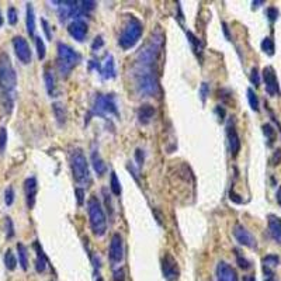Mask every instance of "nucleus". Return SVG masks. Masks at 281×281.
Returning a JSON list of instances; mask_svg holds the SVG:
<instances>
[{"label":"nucleus","instance_id":"nucleus-1","mask_svg":"<svg viewBox=\"0 0 281 281\" xmlns=\"http://www.w3.org/2000/svg\"><path fill=\"white\" fill-rule=\"evenodd\" d=\"M17 87V75L7 54H0V101L7 114L13 110Z\"/></svg>","mask_w":281,"mask_h":281},{"label":"nucleus","instance_id":"nucleus-2","mask_svg":"<svg viewBox=\"0 0 281 281\" xmlns=\"http://www.w3.org/2000/svg\"><path fill=\"white\" fill-rule=\"evenodd\" d=\"M163 49V35L161 33L152 34L149 41L139 49L136 55V72H154L152 68L158 62Z\"/></svg>","mask_w":281,"mask_h":281},{"label":"nucleus","instance_id":"nucleus-3","mask_svg":"<svg viewBox=\"0 0 281 281\" xmlns=\"http://www.w3.org/2000/svg\"><path fill=\"white\" fill-rule=\"evenodd\" d=\"M87 212L93 233L98 238L104 236L107 232V218L97 197H90V200L87 201Z\"/></svg>","mask_w":281,"mask_h":281},{"label":"nucleus","instance_id":"nucleus-4","mask_svg":"<svg viewBox=\"0 0 281 281\" xmlns=\"http://www.w3.org/2000/svg\"><path fill=\"white\" fill-rule=\"evenodd\" d=\"M70 169H72V175H73V179L76 180V183L82 184V186L90 184L89 163H87L83 151L79 148L70 152Z\"/></svg>","mask_w":281,"mask_h":281},{"label":"nucleus","instance_id":"nucleus-5","mask_svg":"<svg viewBox=\"0 0 281 281\" xmlns=\"http://www.w3.org/2000/svg\"><path fill=\"white\" fill-rule=\"evenodd\" d=\"M142 31H144V26L136 17H128V20L125 21L121 35L118 38L119 47L122 49H129L132 48L136 42L139 41L142 37Z\"/></svg>","mask_w":281,"mask_h":281},{"label":"nucleus","instance_id":"nucleus-6","mask_svg":"<svg viewBox=\"0 0 281 281\" xmlns=\"http://www.w3.org/2000/svg\"><path fill=\"white\" fill-rule=\"evenodd\" d=\"M80 62V55L77 54L73 48L69 45L59 42L58 44V59H56V66L62 77H68L72 69Z\"/></svg>","mask_w":281,"mask_h":281},{"label":"nucleus","instance_id":"nucleus-7","mask_svg":"<svg viewBox=\"0 0 281 281\" xmlns=\"http://www.w3.org/2000/svg\"><path fill=\"white\" fill-rule=\"evenodd\" d=\"M136 89L147 97L158 96L161 86L155 72H136Z\"/></svg>","mask_w":281,"mask_h":281},{"label":"nucleus","instance_id":"nucleus-8","mask_svg":"<svg viewBox=\"0 0 281 281\" xmlns=\"http://www.w3.org/2000/svg\"><path fill=\"white\" fill-rule=\"evenodd\" d=\"M93 114L100 117L118 115L117 104L112 94H97L93 103Z\"/></svg>","mask_w":281,"mask_h":281},{"label":"nucleus","instance_id":"nucleus-9","mask_svg":"<svg viewBox=\"0 0 281 281\" xmlns=\"http://www.w3.org/2000/svg\"><path fill=\"white\" fill-rule=\"evenodd\" d=\"M162 273L168 281H176L180 275L179 264L170 253H166L162 259Z\"/></svg>","mask_w":281,"mask_h":281},{"label":"nucleus","instance_id":"nucleus-10","mask_svg":"<svg viewBox=\"0 0 281 281\" xmlns=\"http://www.w3.org/2000/svg\"><path fill=\"white\" fill-rule=\"evenodd\" d=\"M13 48H14V52H16V55H17V58H19L24 65H27V63L31 62L33 54H31V49H30V45H28V42L26 38H23V37H20V35H19V37H14Z\"/></svg>","mask_w":281,"mask_h":281},{"label":"nucleus","instance_id":"nucleus-11","mask_svg":"<svg viewBox=\"0 0 281 281\" xmlns=\"http://www.w3.org/2000/svg\"><path fill=\"white\" fill-rule=\"evenodd\" d=\"M110 259L114 263H119L124 259V242H122V236L119 233H114L110 242Z\"/></svg>","mask_w":281,"mask_h":281},{"label":"nucleus","instance_id":"nucleus-12","mask_svg":"<svg viewBox=\"0 0 281 281\" xmlns=\"http://www.w3.org/2000/svg\"><path fill=\"white\" fill-rule=\"evenodd\" d=\"M226 136H228V145H229V151H231L232 156H236L240 151V139H239V135L236 132V128H235V122L233 119L228 121V125H226Z\"/></svg>","mask_w":281,"mask_h":281},{"label":"nucleus","instance_id":"nucleus-13","mask_svg":"<svg viewBox=\"0 0 281 281\" xmlns=\"http://www.w3.org/2000/svg\"><path fill=\"white\" fill-rule=\"evenodd\" d=\"M233 236L238 240L240 245L247 246V247H256V239L250 232L246 229L243 225H236L233 228Z\"/></svg>","mask_w":281,"mask_h":281},{"label":"nucleus","instance_id":"nucleus-14","mask_svg":"<svg viewBox=\"0 0 281 281\" xmlns=\"http://www.w3.org/2000/svg\"><path fill=\"white\" fill-rule=\"evenodd\" d=\"M263 79L266 83V91L270 96H275L278 93V80L275 76V72L271 66H266L263 69Z\"/></svg>","mask_w":281,"mask_h":281},{"label":"nucleus","instance_id":"nucleus-15","mask_svg":"<svg viewBox=\"0 0 281 281\" xmlns=\"http://www.w3.org/2000/svg\"><path fill=\"white\" fill-rule=\"evenodd\" d=\"M37 191H38V183L35 177H28L24 182V193H26V201L27 207L33 210L35 205V198H37Z\"/></svg>","mask_w":281,"mask_h":281},{"label":"nucleus","instance_id":"nucleus-16","mask_svg":"<svg viewBox=\"0 0 281 281\" xmlns=\"http://www.w3.org/2000/svg\"><path fill=\"white\" fill-rule=\"evenodd\" d=\"M215 273H217V281H239L235 268L225 261L218 263Z\"/></svg>","mask_w":281,"mask_h":281},{"label":"nucleus","instance_id":"nucleus-17","mask_svg":"<svg viewBox=\"0 0 281 281\" xmlns=\"http://www.w3.org/2000/svg\"><path fill=\"white\" fill-rule=\"evenodd\" d=\"M68 31H69L70 37L73 40H76L77 42H82L84 41V38L87 35V24L83 20L72 21L69 27H68Z\"/></svg>","mask_w":281,"mask_h":281},{"label":"nucleus","instance_id":"nucleus-18","mask_svg":"<svg viewBox=\"0 0 281 281\" xmlns=\"http://www.w3.org/2000/svg\"><path fill=\"white\" fill-rule=\"evenodd\" d=\"M79 9L77 2H61L59 6V21L65 23L69 17H75L79 16Z\"/></svg>","mask_w":281,"mask_h":281},{"label":"nucleus","instance_id":"nucleus-19","mask_svg":"<svg viewBox=\"0 0 281 281\" xmlns=\"http://www.w3.org/2000/svg\"><path fill=\"white\" fill-rule=\"evenodd\" d=\"M155 112H156V110H155L154 105L151 104L140 105L139 108H138V112H136L139 124H142V125H148V124L152 121V118H154Z\"/></svg>","mask_w":281,"mask_h":281},{"label":"nucleus","instance_id":"nucleus-20","mask_svg":"<svg viewBox=\"0 0 281 281\" xmlns=\"http://www.w3.org/2000/svg\"><path fill=\"white\" fill-rule=\"evenodd\" d=\"M268 232L277 243H281V218L275 215L268 217Z\"/></svg>","mask_w":281,"mask_h":281},{"label":"nucleus","instance_id":"nucleus-21","mask_svg":"<svg viewBox=\"0 0 281 281\" xmlns=\"http://www.w3.org/2000/svg\"><path fill=\"white\" fill-rule=\"evenodd\" d=\"M34 249H35V252H37V259H35V270H37L38 273H44V271H45V268H47V264H48L47 256H45V253H44V250H42V247L40 246L38 242H35L34 243Z\"/></svg>","mask_w":281,"mask_h":281},{"label":"nucleus","instance_id":"nucleus-22","mask_svg":"<svg viewBox=\"0 0 281 281\" xmlns=\"http://www.w3.org/2000/svg\"><path fill=\"white\" fill-rule=\"evenodd\" d=\"M100 73L103 79H112L115 77V65H114V58L112 55H107L105 56V61L103 63V66L100 68Z\"/></svg>","mask_w":281,"mask_h":281},{"label":"nucleus","instance_id":"nucleus-23","mask_svg":"<svg viewBox=\"0 0 281 281\" xmlns=\"http://www.w3.org/2000/svg\"><path fill=\"white\" fill-rule=\"evenodd\" d=\"M91 165H93V169L96 170V173L98 176H103L107 172V166H105L104 161L101 159V156L97 151L91 152Z\"/></svg>","mask_w":281,"mask_h":281},{"label":"nucleus","instance_id":"nucleus-24","mask_svg":"<svg viewBox=\"0 0 281 281\" xmlns=\"http://www.w3.org/2000/svg\"><path fill=\"white\" fill-rule=\"evenodd\" d=\"M27 33L30 37H34L35 34V16H34V9L33 5L28 3L27 5Z\"/></svg>","mask_w":281,"mask_h":281},{"label":"nucleus","instance_id":"nucleus-25","mask_svg":"<svg viewBox=\"0 0 281 281\" xmlns=\"http://www.w3.org/2000/svg\"><path fill=\"white\" fill-rule=\"evenodd\" d=\"M44 80H45V87H47L48 94L49 96H54L55 94V76L49 69H45Z\"/></svg>","mask_w":281,"mask_h":281},{"label":"nucleus","instance_id":"nucleus-26","mask_svg":"<svg viewBox=\"0 0 281 281\" xmlns=\"http://www.w3.org/2000/svg\"><path fill=\"white\" fill-rule=\"evenodd\" d=\"M17 252H19V261H20L21 268H23V270H27L28 268L27 247L23 245V243H19V245H17Z\"/></svg>","mask_w":281,"mask_h":281},{"label":"nucleus","instance_id":"nucleus-27","mask_svg":"<svg viewBox=\"0 0 281 281\" xmlns=\"http://www.w3.org/2000/svg\"><path fill=\"white\" fill-rule=\"evenodd\" d=\"M52 110H54V114H55L58 122L61 125L65 124V121H66V110H65V107L61 103H54L52 104Z\"/></svg>","mask_w":281,"mask_h":281},{"label":"nucleus","instance_id":"nucleus-28","mask_svg":"<svg viewBox=\"0 0 281 281\" xmlns=\"http://www.w3.org/2000/svg\"><path fill=\"white\" fill-rule=\"evenodd\" d=\"M5 264H6L7 270H14L17 267V259H16L14 253L10 249L5 253Z\"/></svg>","mask_w":281,"mask_h":281},{"label":"nucleus","instance_id":"nucleus-29","mask_svg":"<svg viewBox=\"0 0 281 281\" xmlns=\"http://www.w3.org/2000/svg\"><path fill=\"white\" fill-rule=\"evenodd\" d=\"M110 189H111L112 194L114 196H119L121 194V184L115 172H111V179H110Z\"/></svg>","mask_w":281,"mask_h":281},{"label":"nucleus","instance_id":"nucleus-30","mask_svg":"<svg viewBox=\"0 0 281 281\" xmlns=\"http://www.w3.org/2000/svg\"><path fill=\"white\" fill-rule=\"evenodd\" d=\"M247 100H249V105L253 111H257L259 110V98L253 89H247Z\"/></svg>","mask_w":281,"mask_h":281},{"label":"nucleus","instance_id":"nucleus-31","mask_svg":"<svg viewBox=\"0 0 281 281\" xmlns=\"http://www.w3.org/2000/svg\"><path fill=\"white\" fill-rule=\"evenodd\" d=\"M261 49L266 52L267 55H274V41L270 37H267V38H264L261 41Z\"/></svg>","mask_w":281,"mask_h":281},{"label":"nucleus","instance_id":"nucleus-32","mask_svg":"<svg viewBox=\"0 0 281 281\" xmlns=\"http://www.w3.org/2000/svg\"><path fill=\"white\" fill-rule=\"evenodd\" d=\"M263 132H264L266 138L268 139V145H273V142L275 140V129L273 128V125L264 124L263 125Z\"/></svg>","mask_w":281,"mask_h":281},{"label":"nucleus","instance_id":"nucleus-33","mask_svg":"<svg viewBox=\"0 0 281 281\" xmlns=\"http://www.w3.org/2000/svg\"><path fill=\"white\" fill-rule=\"evenodd\" d=\"M278 263H280V259H278V256H275V254H267L266 257L263 259V264L264 267H275L278 266Z\"/></svg>","mask_w":281,"mask_h":281},{"label":"nucleus","instance_id":"nucleus-34","mask_svg":"<svg viewBox=\"0 0 281 281\" xmlns=\"http://www.w3.org/2000/svg\"><path fill=\"white\" fill-rule=\"evenodd\" d=\"M35 47H37V54H38V58L40 59H44L45 58V44L42 41L41 37H35Z\"/></svg>","mask_w":281,"mask_h":281},{"label":"nucleus","instance_id":"nucleus-35","mask_svg":"<svg viewBox=\"0 0 281 281\" xmlns=\"http://www.w3.org/2000/svg\"><path fill=\"white\" fill-rule=\"evenodd\" d=\"M187 37L190 38V42L194 45V49H196L197 52H201V51H203V44L198 41V38H197L196 35L193 34V33H190V31H187Z\"/></svg>","mask_w":281,"mask_h":281},{"label":"nucleus","instance_id":"nucleus-36","mask_svg":"<svg viewBox=\"0 0 281 281\" xmlns=\"http://www.w3.org/2000/svg\"><path fill=\"white\" fill-rule=\"evenodd\" d=\"M7 145V129L6 128H0V154L5 152Z\"/></svg>","mask_w":281,"mask_h":281},{"label":"nucleus","instance_id":"nucleus-37","mask_svg":"<svg viewBox=\"0 0 281 281\" xmlns=\"http://www.w3.org/2000/svg\"><path fill=\"white\" fill-rule=\"evenodd\" d=\"M80 5L82 6L79 7L82 9V12H91V10H94V7L97 6L96 2H90V0H83V2H80Z\"/></svg>","mask_w":281,"mask_h":281},{"label":"nucleus","instance_id":"nucleus-38","mask_svg":"<svg viewBox=\"0 0 281 281\" xmlns=\"http://www.w3.org/2000/svg\"><path fill=\"white\" fill-rule=\"evenodd\" d=\"M5 203L7 205H12L14 203V190L13 187H7L5 191Z\"/></svg>","mask_w":281,"mask_h":281},{"label":"nucleus","instance_id":"nucleus-39","mask_svg":"<svg viewBox=\"0 0 281 281\" xmlns=\"http://www.w3.org/2000/svg\"><path fill=\"white\" fill-rule=\"evenodd\" d=\"M7 19H9V23L12 24V26H14L16 23H17V10L14 9V7H10L9 10H7Z\"/></svg>","mask_w":281,"mask_h":281},{"label":"nucleus","instance_id":"nucleus-40","mask_svg":"<svg viewBox=\"0 0 281 281\" xmlns=\"http://www.w3.org/2000/svg\"><path fill=\"white\" fill-rule=\"evenodd\" d=\"M208 94H210V86L208 83H201V87H200V96H201V100H203V103L207 100L208 97Z\"/></svg>","mask_w":281,"mask_h":281},{"label":"nucleus","instance_id":"nucleus-41","mask_svg":"<svg viewBox=\"0 0 281 281\" xmlns=\"http://www.w3.org/2000/svg\"><path fill=\"white\" fill-rule=\"evenodd\" d=\"M250 82H252L256 87L260 84V75L257 68H253L252 69V73H250Z\"/></svg>","mask_w":281,"mask_h":281},{"label":"nucleus","instance_id":"nucleus-42","mask_svg":"<svg viewBox=\"0 0 281 281\" xmlns=\"http://www.w3.org/2000/svg\"><path fill=\"white\" fill-rule=\"evenodd\" d=\"M6 233H7V238H13L14 236V226H13V222H12V219L7 217L6 218Z\"/></svg>","mask_w":281,"mask_h":281},{"label":"nucleus","instance_id":"nucleus-43","mask_svg":"<svg viewBox=\"0 0 281 281\" xmlns=\"http://www.w3.org/2000/svg\"><path fill=\"white\" fill-rule=\"evenodd\" d=\"M267 16H268V20L275 21L278 17V10L275 7H268L267 9Z\"/></svg>","mask_w":281,"mask_h":281},{"label":"nucleus","instance_id":"nucleus-44","mask_svg":"<svg viewBox=\"0 0 281 281\" xmlns=\"http://www.w3.org/2000/svg\"><path fill=\"white\" fill-rule=\"evenodd\" d=\"M236 257H238V264L240 268H243V270L250 268V261H249V260H246L245 257H242L240 254H236Z\"/></svg>","mask_w":281,"mask_h":281},{"label":"nucleus","instance_id":"nucleus-45","mask_svg":"<svg viewBox=\"0 0 281 281\" xmlns=\"http://www.w3.org/2000/svg\"><path fill=\"white\" fill-rule=\"evenodd\" d=\"M103 45H104L103 37H101V35H98V37H96V38H94V41H93V44H91V48L96 51V49L101 48Z\"/></svg>","mask_w":281,"mask_h":281},{"label":"nucleus","instance_id":"nucleus-46","mask_svg":"<svg viewBox=\"0 0 281 281\" xmlns=\"http://www.w3.org/2000/svg\"><path fill=\"white\" fill-rule=\"evenodd\" d=\"M124 278H125V273L122 268H118L114 271V281H124Z\"/></svg>","mask_w":281,"mask_h":281},{"label":"nucleus","instance_id":"nucleus-47","mask_svg":"<svg viewBox=\"0 0 281 281\" xmlns=\"http://www.w3.org/2000/svg\"><path fill=\"white\" fill-rule=\"evenodd\" d=\"M75 193H76V197H77V204H79V205H83L84 190L83 189H76V190H75Z\"/></svg>","mask_w":281,"mask_h":281},{"label":"nucleus","instance_id":"nucleus-48","mask_svg":"<svg viewBox=\"0 0 281 281\" xmlns=\"http://www.w3.org/2000/svg\"><path fill=\"white\" fill-rule=\"evenodd\" d=\"M281 162V149H277L273 155V159H271V163L273 165H278Z\"/></svg>","mask_w":281,"mask_h":281},{"label":"nucleus","instance_id":"nucleus-49","mask_svg":"<svg viewBox=\"0 0 281 281\" xmlns=\"http://www.w3.org/2000/svg\"><path fill=\"white\" fill-rule=\"evenodd\" d=\"M42 26H44V31H45V34H47V38H48V40H52V35H51V33H49L48 21L42 19Z\"/></svg>","mask_w":281,"mask_h":281},{"label":"nucleus","instance_id":"nucleus-50","mask_svg":"<svg viewBox=\"0 0 281 281\" xmlns=\"http://www.w3.org/2000/svg\"><path fill=\"white\" fill-rule=\"evenodd\" d=\"M215 111L218 112V115H219V119L221 121H224V117H225V110L221 107V105H218L217 108H215Z\"/></svg>","mask_w":281,"mask_h":281},{"label":"nucleus","instance_id":"nucleus-51","mask_svg":"<svg viewBox=\"0 0 281 281\" xmlns=\"http://www.w3.org/2000/svg\"><path fill=\"white\" fill-rule=\"evenodd\" d=\"M229 196H231L232 201H235V203H238V204L242 203V200H240V198H238L239 196H236V194H235V193H233L232 190H231V193H229Z\"/></svg>","mask_w":281,"mask_h":281},{"label":"nucleus","instance_id":"nucleus-52","mask_svg":"<svg viewBox=\"0 0 281 281\" xmlns=\"http://www.w3.org/2000/svg\"><path fill=\"white\" fill-rule=\"evenodd\" d=\"M140 149H136V161L139 162V165H142V162H144V158H140Z\"/></svg>","mask_w":281,"mask_h":281},{"label":"nucleus","instance_id":"nucleus-53","mask_svg":"<svg viewBox=\"0 0 281 281\" xmlns=\"http://www.w3.org/2000/svg\"><path fill=\"white\" fill-rule=\"evenodd\" d=\"M277 203L281 205V187L278 189V191H277Z\"/></svg>","mask_w":281,"mask_h":281},{"label":"nucleus","instance_id":"nucleus-54","mask_svg":"<svg viewBox=\"0 0 281 281\" xmlns=\"http://www.w3.org/2000/svg\"><path fill=\"white\" fill-rule=\"evenodd\" d=\"M243 281H256V280H254L253 275H245V277H243Z\"/></svg>","mask_w":281,"mask_h":281},{"label":"nucleus","instance_id":"nucleus-55","mask_svg":"<svg viewBox=\"0 0 281 281\" xmlns=\"http://www.w3.org/2000/svg\"><path fill=\"white\" fill-rule=\"evenodd\" d=\"M263 3H264L263 0H260V2H253V9H254V7H259V5H263Z\"/></svg>","mask_w":281,"mask_h":281},{"label":"nucleus","instance_id":"nucleus-56","mask_svg":"<svg viewBox=\"0 0 281 281\" xmlns=\"http://www.w3.org/2000/svg\"><path fill=\"white\" fill-rule=\"evenodd\" d=\"M3 26V17H2V14H0V27Z\"/></svg>","mask_w":281,"mask_h":281},{"label":"nucleus","instance_id":"nucleus-57","mask_svg":"<svg viewBox=\"0 0 281 281\" xmlns=\"http://www.w3.org/2000/svg\"><path fill=\"white\" fill-rule=\"evenodd\" d=\"M266 281H277V280H274L273 277H270V278H267V280H266Z\"/></svg>","mask_w":281,"mask_h":281}]
</instances>
